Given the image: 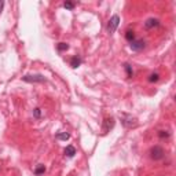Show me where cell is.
Segmentation results:
<instances>
[{"label":"cell","mask_w":176,"mask_h":176,"mask_svg":"<svg viewBox=\"0 0 176 176\" xmlns=\"http://www.w3.org/2000/svg\"><path fill=\"white\" fill-rule=\"evenodd\" d=\"M149 154H150V158H151V160H154V161H158V160L164 158L165 150H164L162 147H161V146L155 144V146H153V147L150 149Z\"/></svg>","instance_id":"cell-1"},{"label":"cell","mask_w":176,"mask_h":176,"mask_svg":"<svg viewBox=\"0 0 176 176\" xmlns=\"http://www.w3.org/2000/svg\"><path fill=\"white\" fill-rule=\"evenodd\" d=\"M118 23H120V17H118V15H113V17L110 18V21H109V23H108V32H109V33H113L114 30L117 29Z\"/></svg>","instance_id":"cell-2"},{"label":"cell","mask_w":176,"mask_h":176,"mask_svg":"<svg viewBox=\"0 0 176 176\" xmlns=\"http://www.w3.org/2000/svg\"><path fill=\"white\" fill-rule=\"evenodd\" d=\"M144 47H146V41L142 39L134 40V41L131 43V50H132V51H142Z\"/></svg>","instance_id":"cell-3"},{"label":"cell","mask_w":176,"mask_h":176,"mask_svg":"<svg viewBox=\"0 0 176 176\" xmlns=\"http://www.w3.org/2000/svg\"><path fill=\"white\" fill-rule=\"evenodd\" d=\"M23 81H26V83H44L46 79L43 77V76H40V74H36V76H25L22 77Z\"/></svg>","instance_id":"cell-4"},{"label":"cell","mask_w":176,"mask_h":176,"mask_svg":"<svg viewBox=\"0 0 176 176\" xmlns=\"http://www.w3.org/2000/svg\"><path fill=\"white\" fill-rule=\"evenodd\" d=\"M113 127H114V118L113 117L105 118V121H103V132H109L110 129H113Z\"/></svg>","instance_id":"cell-5"},{"label":"cell","mask_w":176,"mask_h":176,"mask_svg":"<svg viewBox=\"0 0 176 176\" xmlns=\"http://www.w3.org/2000/svg\"><path fill=\"white\" fill-rule=\"evenodd\" d=\"M158 25H160V19H157V18H149L147 21L144 22V28L153 29V28H157Z\"/></svg>","instance_id":"cell-6"},{"label":"cell","mask_w":176,"mask_h":176,"mask_svg":"<svg viewBox=\"0 0 176 176\" xmlns=\"http://www.w3.org/2000/svg\"><path fill=\"white\" fill-rule=\"evenodd\" d=\"M81 62H83V59L77 55V57H73L72 59H70V66L72 68H79L80 65H81Z\"/></svg>","instance_id":"cell-7"},{"label":"cell","mask_w":176,"mask_h":176,"mask_svg":"<svg viewBox=\"0 0 176 176\" xmlns=\"http://www.w3.org/2000/svg\"><path fill=\"white\" fill-rule=\"evenodd\" d=\"M65 154H66L68 157H73L74 154H76V149H74L72 144H69V146H66V149H65Z\"/></svg>","instance_id":"cell-8"},{"label":"cell","mask_w":176,"mask_h":176,"mask_svg":"<svg viewBox=\"0 0 176 176\" xmlns=\"http://www.w3.org/2000/svg\"><path fill=\"white\" fill-rule=\"evenodd\" d=\"M125 39L128 40L129 43H132L134 40H136V37H135V32H134V30H127V32H125Z\"/></svg>","instance_id":"cell-9"},{"label":"cell","mask_w":176,"mask_h":176,"mask_svg":"<svg viewBox=\"0 0 176 176\" xmlns=\"http://www.w3.org/2000/svg\"><path fill=\"white\" fill-rule=\"evenodd\" d=\"M44 172H46V166H44V165H41V164H40L39 166H37V168L34 169V175L40 176V175H43Z\"/></svg>","instance_id":"cell-10"},{"label":"cell","mask_w":176,"mask_h":176,"mask_svg":"<svg viewBox=\"0 0 176 176\" xmlns=\"http://www.w3.org/2000/svg\"><path fill=\"white\" fill-rule=\"evenodd\" d=\"M124 69H125V72H127V76H128V77H132V76H134V70H132V66H131V65H128V63H125L124 65Z\"/></svg>","instance_id":"cell-11"},{"label":"cell","mask_w":176,"mask_h":176,"mask_svg":"<svg viewBox=\"0 0 176 176\" xmlns=\"http://www.w3.org/2000/svg\"><path fill=\"white\" fill-rule=\"evenodd\" d=\"M169 136H171V134L168 132V131L162 129V131H160V132H158V138H160V139H168Z\"/></svg>","instance_id":"cell-12"},{"label":"cell","mask_w":176,"mask_h":176,"mask_svg":"<svg viewBox=\"0 0 176 176\" xmlns=\"http://www.w3.org/2000/svg\"><path fill=\"white\" fill-rule=\"evenodd\" d=\"M158 79H160L158 73H151L149 76V81H150V83H155V81H158Z\"/></svg>","instance_id":"cell-13"},{"label":"cell","mask_w":176,"mask_h":176,"mask_svg":"<svg viewBox=\"0 0 176 176\" xmlns=\"http://www.w3.org/2000/svg\"><path fill=\"white\" fill-rule=\"evenodd\" d=\"M57 48H58V51H68L69 46L66 44V43H59V44L57 46Z\"/></svg>","instance_id":"cell-14"},{"label":"cell","mask_w":176,"mask_h":176,"mask_svg":"<svg viewBox=\"0 0 176 176\" xmlns=\"http://www.w3.org/2000/svg\"><path fill=\"white\" fill-rule=\"evenodd\" d=\"M57 138L59 139V140H68L69 138H70V135H69V134H66V132H62V134H58Z\"/></svg>","instance_id":"cell-15"},{"label":"cell","mask_w":176,"mask_h":176,"mask_svg":"<svg viewBox=\"0 0 176 176\" xmlns=\"http://www.w3.org/2000/svg\"><path fill=\"white\" fill-rule=\"evenodd\" d=\"M74 6H76V3H73V1H65V3H63V7H65L66 10H73Z\"/></svg>","instance_id":"cell-16"},{"label":"cell","mask_w":176,"mask_h":176,"mask_svg":"<svg viewBox=\"0 0 176 176\" xmlns=\"http://www.w3.org/2000/svg\"><path fill=\"white\" fill-rule=\"evenodd\" d=\"M33 116L36 117V118H40V117H41V110H40L39 108H36L33 110Z\"/></svg>","instance_id":"cell-17"},{"label":"cell","mask_w":176,"mask_h":176,"mask_svg":"<svg viewBox=\"0 0 176 176\" xmlns=\"http://www.w3.org/2000/svg\"><path fill=\"white\" fill-rule=\"evenodd\" d=\"M3 6H4V1L0 0V12H1V10H3Z\"/></svg>","instance_id":"cell-18"}]
</instances>
